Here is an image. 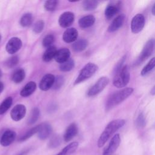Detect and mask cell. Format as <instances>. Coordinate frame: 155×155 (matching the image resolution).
<instances>
[{"instance_id": "1", "label": "cell", "mask_w": 155, "mask_h": 155, "mask_svg": "<svg viewBox=\"0 0 155 155\" xmlns=\"http://www.w3.org/2000/svg\"><path fill=\"white\" fill-rule=\"evenodd\" d=\"M125 123V121L124 119H116L108 123L97 140L98 147L101 148L103 147L107 141L109 139V138L116 131L123 127Z\"/></svg>"}, {"instance_id": "2", "label": "cell", "mask_w": 155, "mask_h": 155, "mask_svg": "<svg viewBox=\"0 0 155 155\" xmlns=\"http://www.w3.org/2000/svg\"><path fill=\"white\" fill-rule=\"evenodd\" d=\"M133 88L128 87L113 93L106 101L105 110L108 111L122 102L133 93Z\"/></svg>"}, {"instance_id": "3", "label": "cell", "mask_w": 155, "mask_h": 155, "mask_svg": "<svg viewBox=\"0 0 155 155\" xmlns=\"http://www.w3.org/2000/svg\"><path fill=\"white\" fill-rule=\"evenodd\" d=\"M130 79V74L128 67L127 65H124L114 74L113 83L116 87L122 88L128 84Z\"/></svg>"}, {"instance_id": "4", "label": "cell", "mask_w": 155, "mask_h": 155, "mask_svg": "<svg viewBox=\"0 0 155 155\" xmlns=\"http://www.w3.org/2000/svg\"><path fill=\"white\" fill-rule=\"evenodd\" d=\"M98 67L94 63H87L80 71L76 79L74 82V85L81 83L87 79L90 78L97 70Z\"/></svg>"}, {"instance_id": "5", "label": "cell", "mask_w": 155, "mask_h": 155, "mask_svg": "<svg viewBox=\"0 0 155 155\" xmlns=\"http://www.w3.org/2000/svg\"><path fill=\"white\" fill-rule=\"evenodd\" d=\"M155 50V39H150L144 45L142 51L140 53L137 59L136 60L134 64L139 65L143 61L148 58Z\"/></svg>"}, {"instance_id": "6", "label": "cell", "mask_w": 155, "mask_h": 155, "mask_svg": "<svg viewBox=\"0 0 155 155\" xmlns=\"http://www.w3.org/2000/svg\"><path fill=\"white\" fill-rule=\"evenodd\" d=\"M109 83V79L106 76L101 77L88 90L87 95L88 96H94L100 93Z\"/></svg>"}, {"instance_id": "7", "label": "cell", "mask_w": 155, "mask_h": 155, "mask_svg": "<svg viewBox=\"0 0 155 155\" xmlns=\"http://www.w3.org/2000/svg\"><path fill=\"white\" fill-rule=\"evenodd\" d=\"M145 17L142 14H137L132 19L131 22V30L133 33H139L145 25Z\"/></svg>"}, {"instance_id": "8", "label": "cell", "mask_w": 155, "mask_h": 155, "mask_svg": "<svg viewBox=\"0 0 155 155\" xmlns=\"http://www.w3.org/2000/svg\"><path fill=\"white\" fill-rule=\"evenodd\" d=\"M21 46L22 41L21 39L17 37H13L7 42L5 45V50L9 54H14L21 48Z\"/></svg>"}, {"instance_id": "9", "label": "cell", "mask_w": 155, "mask_h": 155, "mask_svg": "<svg viewBox=\"0 0 155 155\" xmlns=\"http://www.w3.org/2000/svg\"><path fill=\"white\" fill-rule=\"evenodd\" d=\"M26 108L23 104H18L15 105L10 112L11 118L15 121L21 120L25 115Z\"/></svg>"}, {"instance_id": "10", "label": "cell", "mask_w": 155, "mask_h": 155, "mask_svg": "<svg viewBox=\"0 0 155 155\" xmlns=\"http://www.w3.org/2000/svg\"><path fill=\"white\" fill-rule=\"evenodd\" d=\"M120 142V137L119 134H115L111 139L108 147L104 150L102 155H111L119 147Z\"/></svg>"}, {"instance_id": "11", "label": "cell", "mask_w": 155, "mask_h": 155, "mask_svg": "<svg viewBox=\"0 0 155 155\" xmlns=\"http://www.w3.org/2000/svg\"><path fill=\"white\" fill-rule=\"evenodd\" d=\"M74 19V15L71 12H65L63 13L59 18V24L61 27L66 28L70 26Z\"/></svg>"}, {"instance_id": "12", "label": "cell", "mask_w": 155, "mask_h": 155, "mask_svg": "<svg viewBox=\"0 0 155 155\" xmlns=\"http://www.w3.org/2000/svg\"><path fill=\"white\" fill-rule=\"evenodd\" d=\"M55 76L52 74L44 75L39 82V88L42 91H47L51 88L54 84Z\"/></svg>"}, {"instance_id": "13", "label": "cell", "mask_w": 155, "mask_h": 155, "mask_svg": "<svg viewBox=\"0 0 155 155\" xmlns=\"http://www.w3.org/2000/svg\"><path fill=\"white\" fill-rule=\"evenodd\" d=\"M16 133L10 130H6L0 139V143L3 147H7L12 144L16 139Z\"/></svg>"}, {"instance_id": "14", "label": "cell", "mask_w": 155, "mask_h": 155, "mask_svg": "<svg viewBox=\"0 0 155 155\" xmlns=\"http://www.w3.org/2000/svg\"><path fill=\"white\" fill-rule=\"evenodd\" d=\"M78 36V30L73 27L67 28L63 33V41L67 43L75 42Z\"/></svg>"}, {"instance_id": "15", "label": "cell", "mask_w": 155, "mask_h": 155, "mask_svg": "<svg viewBox=\"0 0 155 155\" xmlns=\"http://www.w3.org/2000/svg\"><path fill=\"white\" fill-rule=\"evenodd\" d=\"M52 131L51 126L48 123H42L39 125L38 131V137L41 140H45L51 134Z\"/></svg>"}, {"instance_id": "16", "label": "cell", "mask_w": 155, "mask_h": 155, "mask_svg": "<svg viewBox=\"0 0 155 155\" xmlns=\"http://www.w3.org/2000/svg\"><path fill=\"white\" fill-rule=\"evenodd\" d=\"M125 16L124 14H121L118 15L116 18H115L110 25L108 28V31L112 33L116 30H117L124 24Z\"/></svg>"}, {"instance_id": "17", "label": "cell", "mask_w": 155, "mask_h": 155, "mask_svg": "<svg viewBox=\"0 0 155 155\" xmlns=\"http://www.w3.org/2000/svg\"><path fill=\"white\" fill-rule=\"evenodd\" d=\"M70 50L67 48H62L57 50L54 59L57 62L61 64L70 59Z\"/></svg>"}, {"instance_id": "18", "label": "cell", "mask_w": 155, "mask_h": 155, "mask_svg": "<svg viewBox=\"0 0 155 155\" xmlns=\"http://www.w3.org/2000/svg\"><path fill=\"white\" fill-rule=\"evenodd\" d=\"M78 128L75 123L71 124L66 129L64 134V139L65 142H69L78 133Z\"/></svg>"}, {"instance_id": "19", "label": "cell", "mask_w": 155, "mask_h": 155, "mask_svg": "<svg viewBox=\"0 0 155 155\" xmlns=\"http://www.w3.org/2000/svg\"><path fill=\"white\" fill-rule=\"evenodd\" d=\"M120 8V2H117L116 4H109L105 8V16L107 19H111L116 15Z\"/></svg>"}, {"instance_id": "20", "label": "cell", "mask_w": 155, "mask_h": 155, "mask_svg": "<svg viewBox=\"0 0 155 155\" xmlns=\"http://www.w3.org/2000/svg\"><path fill=\"white\" fill-rule=\"evenodd\" d=\"M95 22V17L93 15H87L82 17L78 21L79 25L82 28H86L92 26Z\"/></svg>"}, {"instance_id": "21", "label": "cell", "mask_w": 155, "mask_h": 155, "mask_svg": "<svg viewBox=\"0 0 155 155\" xmlns=\"http://www.w3.org/2000/svg\"><path fill=\"white\" fill-rule=\"evenodd\" d=\"M36 88V84L34 81L28 82L20 91V95L22 97H28L32 94Z\"/></svg>"}, {"instance_id": "22", "label": "cell", "mask_w": 155, "mask_h": 155, "mask_svg": "<svg viewBox=\"0 0 155 155\" xmlns=\"http://www.w3.org/2000/svg\"><path fill=\"white\" fill-rule=\"evenodd\" d=\"M78 147V143L77 142H73L64 147L57 155H71L77 150Z\"/></svg>"}, {"instance_id": "23", "label": "cell", "mask_w": 155, "mask_h": 155, "mask_svg": "<svg viewBox=\"0 0 155 155\" xmlns=\"http://www.w3.org/2000/svg\"><path fill=\"white\" fill-rule=\"evenodd\" d=\"M88 42L85 39H81L76 41L72 45L73 50L76 52H80L84 50L88 46Z\"/></svg>"}, {"instance_id": "24", "label": "cell", "mask_w": 155, "mask_h": 155, "mask_svg": "<svg viewBox=\"0 0 155 155\" xmlns=\"http://www.w3.org/2000/svg\"><path fill=\"white\" fill-rule=\"evenodd\" d=\"M56 51H57L56 48L53 45H52L48 48H47L46 50L45 51V52L43 54L42 60L44 62L50 61L53 58H54Z\"/></svg>"}, {"instance_id": "25", "label": "cell", "mask_w": 155, "mask_h": 155, "mask_svg": "<svg viewBox=\"0 0 155 155\" xmlns=\"http://www.w3.org/2000/svg\"><path fill=\"white\" fill-rule=\"evenodd\" d=\"M25 76V73L24 69L18 68L13 72L12 76V80L15 83L19 84L24 79Z\"/></svg>"}, {"instance_id": "26", "label": "cell", "mask_w": 155, "mask_h": 155, "mask_svg": "<svg viewBox=\"0 0 155 155\" xmlns=\"http://www.w3.org/2000/svg\"><path fill=\"white\" fill-rule=\"evenodd\" d=\"M13 103V99L11 96L5 98L0 104V114H4L11 107Z\"/></svg>"}, {"instance_id": "27", "label": "cell", "mask_w": 155, "mask_h": 155, "mask_svg": "<svg viewBox=\"0 0 155 155\" xmlns=\"http://www.w3.org/2000/svg\"><path fill=\"white\" fill-rule=\"evenodd\" d=\"M33 22V16L31 13H27L24 14L20 19V24L24 27H29Z\"/></svg>"}, {"instance_id": "28", "label": "cell", "mask_w": 155, "mask_h": 155, "mask_svg": "<svg viewBox=\"0 0 155 155\" xmlns=\"http://www.w3.org/2000/svg\"><path fill=\"white\" fill-rule=\"evenodd\" d=\"M74 67V61L70 58L67 61H65L63 63L60 64L59 69L62 71H69L71 70Z\"/></svg>"}, {"instance_id": "29", "label": "cell", "mask_w": 155, "mask_h": 155, "mask_svg": "<svg viewBox=\"0 0 155 155\" xmlns=\"http://www.w3.org/2000/svg\"><path fill=\"white\" fill-rule=\"evenodd\" d=\"M40 114V111L38 108H34L30 112V114L28 119V125H32L35 124L38 119Z\"/></svg>"}, {"instance_id": "30", "label": "cell", "mask_w": 155, "mask_h": 155, "mask_svg": "<svg viewBox=\"0 0 155 155\" xmlns=\"http://www.w3.org/2000/svg\"><path fill=\"white\" fill-rule=\"evenodd\" d=\"M98 2L95 0H85L82 2V7L85 10H93L97 7Z\"/></svg>"}, {"instance_id": "31", "label": "cell", "mask_w": 155, "mask_h": 155, "mask_svg": "<svg viewBox=\"0 0 155 155\" xmlns=\"http://www.w3.org/2000/svg\"><path fill=\"white\" fill-rule=\"evenodd\" d=\"M39 125H36V126L33 127L32 128L30 129L28 131H27L24 135H22L19 139V141H20V142L25 141V140H27L28 139H29L30 137H31L35 134L38 133V131L39 130Z\"/></svg>"}, {"instance_id": "32", "label": "cell", "mask_w": 155, "mask_h": 155, "mask_svg": "<svg viewBox=\"0 0 155 155\" xmlns=\"http://www.w3.org/2000/svg\"><path fill=\"white\" fill-rule=\"evenodd\" d=\"M155 67V58H153L148 62V64L143 68L140 72L142 76H145L151 71Z\"/></svg>"}, {"instance_id": "33", "label": "cell", "mask_w": 155, "mask_h": 155, "mask_svg": "<svg viewBox=\"0 0 155 155\" xmlns=\"http://www.w3.org/2000/svg\"><path fill=\"white\" fill-rule=\"evenodd\" d=\"M58 5V1L56 0H49L45 2L44 7L45 10L48 12L54 11Z\"/></svg>"}, {"instance_id": "34", "label": "cell", "mask_w": 155, "mask_h": 155, "mask_svg": "<svg viewBox=\"0 0 155 155\" xmlns=\"http://www.w3.org/2000/svg\"><path fill=\"white\" fill-rule=\"evenodd\" d=\"M54 41V36L51 34H48L42 40V45L44 47L48 48L52 46V44H53Z\"/></svg>"}, {"instance_id": "35", "label": "cell", "mask_w": 155, "mask_h": 155, "mask_svg": "<svg viewBox=\"0 0 155 155\" xmlns=\"http://www.w3.org/2000/svg\"><path fill=\"white\" fill-rule=\"evenodd\" d=\"M19 62V58L18 56H13L6 60L4 64L8 68H12L16 66Z\"/></svg>"}, {"instance_id": "36", "label": "cell", "mask_w": 155, "mask_h": 155, "mask_svg": "<svg viewBox=\"0 0 155 155\" xmlns=\"http://www.w3.org/2000/svg\"><path fill=\"white\" fill-rule=\"evenodd\" d=\"M64 83V78L62 76H57L55 77V80L53 85V88L54 90H58L62 87Z\"/></svg>"}, {"instance_id": "37", "label": "cell", "mask_w": 155, "mask_h": 155, "mask_svg": "<svg viewBox=\"0 0 155 155\" xmlns=\"http://www.w3.org/2000/svg\"><path fill=\"white\" fill-rule=\"evenodd\" d=\"M44 22L42 20L38 21L33 26V31L35 33H40L44 29Z\"/></svg>"}, {"instance_id": "38", "label": "cell", "mask_w": 155, "mask_h": 155, "mask_svg": "<svg viewBox=\"0 0 155 155\" xmlns=\"http://www.w3.org/2000/svg\"><path fill=\"white\" fill-rule=\"evenodd\" d=\"M60 143H61V139L59 136L58 135H54L50 140L48 146L50 148H54L58 147Z\"/></svg>"}, {"instance_id": "39", "label": "cell", "mask_w": 155, "mask_h": 155, "mask_svg": "<svg viewBox=\"0 0 155 155\" xmlns=\"http://www.w3.org/2000/svg\"><path fill=\"white\" fill-rule=\"evenodd\" d=\"M136 125L139 128H143L146 125V120L142 113H140L136 119Z\"/></svg>"}, {"instance_id": "40", "label": "cell", "mask_w": 155, "mask_h": 155, "mask_svg": "<svg viewBox=\"0 0 155 155\" xmlns=\"http://www.w3.org/2000/svg\"><path fill=\"white\" fill-rule=\"evenodd\" d=\"M125 59H126V55L124 56L120 59V61L117 62V64H116V67H115V68H114V74H115L116 72H117V71L124 66L123 64H124V63L125 62Z\"/></svg>"}, {"instance_id": "41", "label": "cell", "mask_w": 155, "mask_h": 155, "mask_svg": "<svg viewBox=\"0 0 155 155\" xmlns=\"http://www.w3.org/2000/svg\"><path fill=\"white\" fill-rule=\"evenodd\" d=\"M4 84L0 81V93H1V92H2L3 90H4Z\"/></svg>"}, {"instance_id": "42", "label": "cell", "mask_w": 155, "mask_h": 155, "mask_svg": "<svg viewBox=\"0 0 155 155\" xmlns=\"http://www.w3.org/2000/svg\"><path fill=\"white\" fill-rule=\"evenodd\" d=\"M150 93L152 95H155V85L153 87V88L151 89V91H150Z\"/></svg>"}, {"instance_id": "43", "label": "cell", "mask_w": 155, "mask_h": 155, "mask_svg": "<svg viewBox=\"0 0 155 155\" xmlns=\"http://www.w3.org/2000/svg\"><path fill=\"white\" fill-rule=\"evenodd\" d=\"M151 12H152V13L153 15L155 16V3L154 4L153 7H152V9H151Z\"/></svg>"}, {"instance_id": "44", "label": "cell", "mask_w": 155, "mask_h": 155, "mask_svg": "<svg viewBox=\"0 0 155 155\" xmlns=\"http://www.w3.org/2000/svg\"><path fill=\"white\" fill-rule=\"evenodd\" d=\"M2 75V71H1V70L0 69V78H1Z\"/></svg>"}, {"instance_id": "45", "label": "cell", "mask_w": 155, "mask_h": 155, "mask_svg": "<svg viewBox=\"0 0 155 155\" xmlns=\"http://www.w3.org/2000/svg\"><path fill=\"white\" fill-rule=\"evenodd\" d=\"M1 35L0 34V42H1Z\"/></svg>"}]
</instances>
